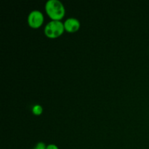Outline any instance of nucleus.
Segmentation results:
<instances>
[{"instance_id": "f257e3e1", "label": "nucleus", "mask_w": 149, "mask_h": 149, "mask_svg": "<svg viewBox=\"0 0 149 149\" xmlns=\"http://www.w3.org/2000/svg\"><path fill=\"white\" fill-rule=\"evenodd\" d=\"M45 12L51 20L61 21L65 15V9L59 0H48L45 6Z\"/></svg>"}, {"instance_id": "f03ea898", "label": "nucleus", "mask_w": 149, "mask_h": 149, "mask_svg": "<svg viewBox=\"0 0 149 149\" xmlns=\"http://www.w3.org/2000/svg\"><path fill=\"white\" fill-rule=\"evenodd\" d=\"M65 31L64 24L62 21L51 20L47 23L44 29V33L49 39H56L62 36Z\"/></svg>"}, {"instance_id": "7ed1b4c3", "label": "nucleus", "mask_w": 149, "mask_h": 149, "mask_svg": "<svg viewBox=\"0 0 149 149\" xmlns=\"http://www.w3.org/2000/svg\"><path fill=\"white\" fill-rule=\"evenodd\" d=\"M45 21L43 13L38 10H32L28 15V25L32 29H39L43 25Z\"/></svg>"}, {"instance_id": "20e7f679", "label": "nucleus", "mask_w": 149, "mask_h": 149, "mask_svg": "<svg viewBox=\"0 0 149 149\" xmlns=\"http://www.w3.org/2000/svg\"><path fill=\"white\" fill-rule=\"evenodd\" d=\"M64 28L65 31L68 33H75L80 29V22L75 17H69L64 21Z\"/></svg>"}, {"instance_id": "39448f33", "label": "nucleus", "mask_w": 149, "mask_h": 149, "mask_svg": "<svg viewBox=\"0 0 149 149\" xmlns=\"http://www.w3.org/2000/svg\"><path fill=\"white\" fill-rule=\"evenodd\" d=\"M42 112H43V109L40 105H35L32 108V113L35 116H39L42 114Z\"/></svg>"}, {"instance_id": "423d86ee", "label": "nucleus", "mask_w": 149, "mask_h": 149, "mask_svg": "<svg viewBox=\"0 0 149 149\" xmlns=\"http://www.w3.org/2000/svg\"><path fill=\"white\" fill-rule=\"evenodd\" d=\"M47 146L45 143L39 142L35 146V147L33 149H46Z\"/></svg>"}, {"instance_id": "0eeeda50", "label": "nucleus", "mask_w": 149, "mask_h": 149, "mask_svg": "<svg viewBox=\"0 0 149 149\" xmlns=\"http://www.w3.org/2000/svg\"><path fill=\"white\" fill-rule=\"evenodd\" d=\"M46 149H59V148L55 144H49L47 146Z\"/></svg>"}]
</instances>
